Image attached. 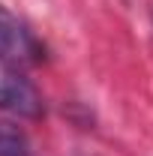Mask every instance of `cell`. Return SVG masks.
Instances as JSON below:
<instances>
[{"mask_svg":"<svg viewBox=\"0 0 153 156\" xmlns=\"http://www.w3.org/2000/svg\"><path fill=\"white\" fill-rule=\"evenodd\" d=\"M45 60V45L24 21L0 3V66L24 72Z\"/></svg>","mask_w":153,"mask_h":156,"instance_id":"6da1fadb","label":"cell"},{"mask_svg":"<svg viewBox=\"0 0 153 156\" xmlns=\"http://www.w3.org/2000/svg\"><path fill=\"white\" fill-rule=\"evenodd\" d=\"M0 111H9L24 120H36L45 114V102H42V93L21 72L3 69L0 72Z\"/></svg>","mask_w":153,"mask_h":156,"instance_id":"7a4b0ae2","label":"cell"},{"mask_svg":"<svg viewBox=\"0 0 153 156\" xmlns=\"http://www.w3.org/2000/svg\"><path fill=\"white\" fill-rule=\"evenodd\" d=\"M0 156H33L30 138L18 123L0 120Z\"/></svg>","mask_w":153,"mask_h":156,"instance_id":"3957f363","label":"cell"}]
</instances>
